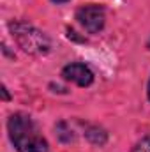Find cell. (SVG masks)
I'll return each instance as SVG.
<instances>
[{"instance_id":"obj_1","label":"cell","mask_w":150,"mask_h":152,"mask_svg":"<svg viewBox=\"0 0 150 152\" xmlns=\"http://www.w3.org/2000/svg\"><path fill=\"white\" fill-rule=\"evenodd\" d=\"M7 133L18 152H48V140L39 131L34 118L27 113H12L7 118Z\"/></svg>"},{"instance_id":"obj_2","label":"cell","mask_w":150,"mask_h":152,"mask_svg":"<svg viewBox=\"0 0 150 152\" xmlns=\"http://www.w3.org/2000/svg\"><path fill=\"white\" fill-rule=\"evenodd\" d=\"M14 42L28 55L44 57L51 51V39L46 36V32L39 30L28 21L23 20H12L7 25Z\"/></svg>"},{"instance_id":"obj_3","label":"cell","mask_w":150,"mask_h":152,"mask_svg":"<svg viewBox=\"0 0 150 152\" xmlns=\"http://www.w3.org/2000/svg\"><path fill=\"white\" fill-rule=\"evenodd\" d=\"M74 18L88 34H99L106 25V9L103 4H83L76 9Z\"/></svg>"},{"instance_id":"obj_4","label":"cell","mask_w":150,"mask_h":152,"mask_svg":"<svg viewBox=\"0 0 150 152\" xmlns=\"http://www.w3.org/2000/svg\"><path fill=\"white\" fill-rule=\"evenodd\" d=\"M60 76L66 81H71V83H74V85L81 87V88H87V87H90L94 83L92 69L87 64H83V62H71V64L64 66Z\"/></svg>"},{"instance_id":"obj_5","label":"cell","mask_w":150,"mask_h":152,"mask_svg":"<svg viewBox=\"0 0 150 152\" xmlns=\"http://www.w3.org/2000/svg\"><path fill=\"white\" fill-rule=\"evenodd\" d=\"M85 138L88 143L95 145V147H104L108 143V133L104 127L97 126V124H87L85 126Z\"/></svg>"},{"instance_id":"obj_6","label":"cell","mask_w":150,"mask_h":152,"mask_svg":"<svg viewBox=\"0 0 150 152\" xmlns=\"http://www.w3.org/2000/svg\"><path fill=\"white\" fill-rule=\"evenodd\" d=\"M55 131H57L58 142H62V143H74L76 142V134L67 120H58L55 124Z\"/></svg>"},{"instance_id":"obj_7","label":"cell","mask_w":150,"mask_h":152,"mask_svg":"<svg viewBox=\"0 0 150 152\" xmlns=\"http://www.w3.org/2000/svg\"><path fill=\"white\" fill-rule=\"evenodd\" d=\"M131 152H150V134L143 136L141 140H138L134 143V147L131 149Z\"/></svg>"},{"instance_id":"obj_8","label":"cell","mask_w":150,"mask_h":152,"mask_svg":"<svg viewBox=\"0 0 150 152\" xmlns=\"http://www.w3.org/2000/svg\"><path fill=\"white\" fill-rule=\"evenodd\" d=\"M66 32H67V39H71V41H76V42H87V37H85V36H79L74 28H71V27H67Z\"/></svg>"},{"instance_id":"obj_9","label":"cell","mask_w":150,"mask_h":152,"mask_svg":"<svg viewBox=\"0 0 150 152\" xmlns=\"http://www.w3.org/2000/svg\"><path fill=\"white\" fill-rule=\"evenodd\" d=\"M0 94H2V101H11V96H9V90H7V87L5 85H2V90H0Z\"/></svg>"},{"instance_id":"obj_10","label":"cell","mask_w":150,"mask_h":152,"mask_svg":"<svg viewBox=\"0 0 150 152\" xmlns=\"http://www.w3.org/2000/svg\"><path fill=\"white\" fill-rule=\"evenodd\" d=\"M147 97H149V101H150V80H149V85H147Z\"/></svg>"},{"instance_id":"obj_11","label":"cell","mask_w":150,"mask_h":152,"mask_svg":"<svg viewBox=\"0 0 150 152\" xmlns=\"http://www.w3.org/2000/svg\"><path fill=\"white\" fill-rule=\"evenodd\" d=\"M51 2H55V4H66V2H69V0H51Z\"/></svg>"},{"instance_id":"obj_12","label":"cell","mask_w":150,"mask_h":152,"mask_svg":"<svg viewBox=\"0 0 150 152\" xmlns=\"http://www.w3.org/2000/svg\"><path fill=\"white\" fill-rule=\"evenodd\" d=\"M147 48H149V50H150V39H149V42H147Z\"/></svg>"}]
</instances>
